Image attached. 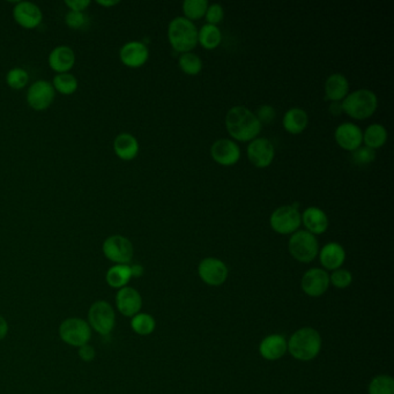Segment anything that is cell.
I'll use <instances>...</instances> for the list:
<instances>
[{
	"mask_svg": "<svg viewBox=\"0 0 394 394\" xmlns=\"http://www.w3.org/2000/svg\"><path fill=\"white\" fill-rule=\"evenodd\" d=\"M259 351H261V356L266 360H270V361L278 360L286 354V339L283 336H278V334L268 336L267 338H265L264 340L261 341Z\"/></svg>",
	"mask_w": 394,
	"mask_h": 394,
	"instance_id": "44dd1931",
	"label": "cell"
},
{
	"mask_svg": "<svg viewBox=\"0 0 394 394\" xmlns=\"http://www.w3.org/2000/svg\"><path fill=\"white\" fill-rule=\"evenodd\" d=\"M329 281H331L333 286H336V288L344 289V288H347L348 286H351V281H353V276H351V272L338 268V270L333 272L331 278H329Z\"/></svg>",
	"mask_w": 394,
	"mask_h": 394,
	"instance_id": "d590c367",
	"label": "cell"
},
{
	"mask_svg": "<svg viewBox=\"0 0 394 394\" xmlns=\"http://www.w3.org/2000/svg\"><path fill=\"white\" fill-rule=\"evenodd\" d=\"M329 112L334 116H340L344 111H342V107L339 105V102H332V105H329Z\"/></svg>",
	"mask_w": 394,
	"mask_h": 394,
	"instance_id": "7bdbcfd3",
	"label": "cell"
},
{
	"mask_svg": "<svg viewBox=\"0 0 394 394\" xmlns=\"http://www.w3.org/2000/svg\"><path fill=\"white\" fill-rule=\"evenodd\" d=\"M116 305L122 315L125 317H134L142 309V296L134 288L124 287L117 293Z\"/></svg>",
	"mask_w": 394,
	"mask_h": 394,
	"instance_id": "ac0fdd59",
	"label": "cell"
},
{
	"mask_svg": "<svg viewBox=\"0 0 394 394\" xmlns=\"http://www.w3.org/2000/svg\"><path fill=\"white\" fill-rule=\"evenodd\" d=\"M103 254L116 265H127L133 257V245L130 239L122 235H112L102 246Z\"/></svg>",
	"mask_w": 394,
	"mask_h": 394,
	"instance_id": "ba28073f",
	"label": "cell"
},
{
	"mask_svg": "<svg viewBox=\"0 0 394 394\" xmlns=\"http://www.w3.org/2000/svg\"><path fill=\"white\" fill-rule=\"evenodd\" d=\"M47 62L54 72L69 73L76 64V52L72 47L59 45L51 51Z\"/></svg>",
	"mask_w": 394,
	"mask_h": 394,
	"instance_id": "d6986e66",
	"label": "cell"
},
{
	"mask_svg": "<svg viewBox=\"0 0 394 394\" xmlns=\"http://www.w3.org/2000/svg\"><path fill=\"white\" fill-rule=\"evenodd\" d=\"M307 112L303 109L293 108L289 109L283 117V127L287 132L292 134H300L303 132L307 127Z\"/></svg>",
	"mask_w": 394,
	"mask_h": 394,
	"instance_id": "d4e9b609",
	"label": "cell"
},
{
	"mask_svg": "<svg viewBox=\"0 0 394 394\" xmlns=\"http://www.w3.org/2000/svg\"><path fill=\"white\" fill-rule=\"evenodd\" d=\"M207 22L208 25H217L220 23L224 18L223 8L219 4H213L207 8L206 14Z\"/></svg>",
	"mask_w": 394,
	"mask_h": 394,
	"instance_id": "74e56055",
	"label": "cell"
},
{
	"mask_svg": "<svg viewBox=\"0 0 394 394\" xmlns=\"http://www.w3.org/2000/svg\"><path fill=\"white\" fill-rule=\"evenodd\" d=\"M95 355H96V353H95L94 348L91 347V346H89L88 344L79 348V356L83 361H93L95 358Z\"/></svg>",
	"mask_w": 394,
	"mask_h": 394,
	"instance_id": "60d3db41",
	"label": "cell"
},
{
	"mask_svg": "<svg viewBox=\"0 0 394 394\" xmlns=\"http://www.w3.org/2000/svg\"><path fill=\"white\" fill-rule=\"evenodd\" d=\"M320 263L327 270L336 271L340 268L346 259L344 248L338 243H329L320 250Z\"/></svg>",
	"mask_w": 394,
	"mask_h": 394,
	"instance_id": "603a6c76",
	"label": "cell"
},
{
	"mask_svg": "<svg viewBox=\"0 0 394 394\" xmlns=\"http://www.w3.org/2000/svg\"><path fill=\"white\" fill-rule=\"evenodd\" d=\"M288 248L290 254L300 263H311L315 261L319 252L317 239L307 230L294 232L290 237Z\"/></svg>",
	"mask_w": 394,
	"mask_h": 394,
	"instance_id": "5b68a950",
	"label": "cell"
},
{
	"mask_svg": "<svg viewBox=\"0 0 394 394\" xmlns=\"http://www.w3.org/2000/svg\"><path fill=\"white\" fill-rule=\"evenodd\" d=\"M336 142L341 149L349 152H354L355 149L361 147L363 142V134L358 125L353 123H344L336 127Z\"/></svg>",
	"mask_w": 394,
	"mask_h": 394,
	"instance_id": "e0dca14e",
	"label": "cell"
},
{
	"mask_svg": "<svg viewBox=\"0 0 394 394\" xmlns=\"http://www.w3.org/2000/svg\"><path fill=\"white\" fill-rule=\"evenodd\" d=\"M256 117L261 124L272 123L275 118V109L271 105H261L257 109Z\"/></svg>",
	"mask_w": 394,
	"mask_h": 394,
	"instance_id": "f35d334b",
	"label": "cell"
},
{
	"mask_svg": "<svg viewBox=\"0 0 394 394\" xmlns=\"http://www.w3.org/2000/svg\"><path fill=\"white\" fill-rule=\"evenodd\" d=\"M131 327L139 336H149L155 329V320L147 314H138L131 320Z\"/></svg>",
	"mask_w": 394,
	"mask_h": 394,
	"instance_id": "f546056e",
	"label": "cell"
},
{
	"mask_svg": "<svg viewBox=\"0 0 394 394\" xmlns=\"http://www.w3.org/2000/svg\"><path fill=\"white\" fill-rule=\"evenodd\" d=\"M369 394H394V380L392 377L380 375L371 380Z\"/></svg>",
	"mask_w": 394,
	"mask_h": 394,
	"instance_id": "836d02e7",
	"label": "cell"
},
{
	"mask_svg": "<svg viewBox=\"0 0 394 394\" xmlns=\"http://www.w3.org/2000/svg\"><path fill=\"white\" fill-rule=\"evenodd\" d=\"M89 326L101 336H109L115 327V311L105 300H98L88 312Z\"/></svg>",
	"mask_w": 394,
	"mask_h": 394,
	"instance_id": "52a82bcc",
	"label": "cell"
},
{
	"mask_svg": "<svg viewBox=\"0 0 394 394\" xmlns=\"http://www.w3.org/2000/svg\"><path fill=\"white\" fill-rule=\"evenodd\" d=\"M198 272L204 283L210 286H221L228 278V267L217 258L204 259L199 264Z\"/></svg>",
	"mask_w": 394,
	"mask_h": 394,
	"instance_id": "8fae6325",
	"label": "cell"
},
{
	"mask_svg": "<svg viewBox=\"0 0 394 394\" xmlns=\"http://www.w3.org/2000/svg\"><path fill=\"white\" fill-rule=\"evenodd\" d=\"M349 91V83L347 78L336 73L329 76L325 83L326 98L333 102H339L344 100Z\"/></svg>",
	"mask_w": 394,
	"mask_h": 394,
	"instance_id": "cb8c5ba5",
	"label": "cell"
},
{
	"mask_svg": "<svg viewBox=\"0 0 394 394\" xmlns=\"http://www.w3.org/2000/svg\"><path fill=\"white\" fill-rule=\"evenodd\" d=\"M8 324L5 318L0 316V341L5 339V336H8Z\"/></svg>",
	"mask_w": 394,
	"mask_h": 394,
	"instance_id": "b9f144b4",
	"label": "cell"
},
{
	"mask_svg": "<svg viewBox=\"0 0 394 394\" xmlns=\"http://www.w3.org/2000/svg\"><path fill=\"white\" fill-rule=\"evenodd\" d=\"M113 151L123 161H132L139 153V142L130 133H120L113 142Z\"/></svg>",
	"mask_w": 394,
	"mask_h": 394,
	"instance_id": "7402d4cb",
	"label": "cell"
},
{
	"mask_svg": "<svg viewBox=\"0 0 394 394\" xmlns=\"http://www.w3.org/2000/svg\"><path fill=\"white\" fill-rule=\"evenodd\" d=\"M387 140V131L383 125L380 124H373L370 125L364 134H363V142H365V146L369 149H380L382 146L385 145Z\"/></svg>",
	"mask_w": 394,
	"mask_h": 394,
	"instance_id": "4316f807",
	"label": "cell"
},
{
	"mask_svg": "<svg viewBox=\"0 0 394 394\" xmlns=\"http://www.w3.org/2000/svg\"><path fill=\"white\" fill-rule=\"evenodd\" d=\"M56 91L52 83L45 80H39L30 86L27 93V102L30 108L36 111H43L49 108L54 100Z\"/></svg>",
	"mask_w": 394,
	"mask_h": 394,
	"instance_id": "30bf717a",
	"label": "cell"
},
{
	"mask_svg": "<svg viewBox=\"0 0 394 394\" xmlns=\"http://www.w3.org/2000/svg\"><path fill=\"white\" fill-rule=\"evenodd\" d=\"M208 3L206 0H186L183 4V11L188 20H199L206 14Z\"/></svg>",
	"mask_w": 394,
	"mask_h": 394,
	"instance_id": "4dcf8cb0",
	"label": "cell"
},
{
	"mask_svg": "<svg viewBox=\"0 0 394 394\" xmlns=\"http://www.w3.org/2000/svg\"><path fill=\"white\" fill-rule=\"evenodd\" d=\"M65 5L72 12H83L86 11L91 1L89 0H65Z\"/></svg>",
	"mask_w": 394,
	"mask_h": 394,
	"instance_id": "ab89813d",
	"label": "cell"
},
{
	"mask_svg": "<svg viewBox=\"0 0 394 394\" xmlns=\"http://www.w3.org/2000/svg\"><path fill=\"white\" fill-rule=\"evenodd\" d=\"M59 336L65 344L73 347H83L91 340V326L81 318L66 319L59 327Z\"/></svg>",
	"mask_w": 394,
	"mask_h": 394,
	"instance_id": "8992f818",
	"label": "cell"
},
{
	"mask_svg": "<svg viewBox=\"0 0 394 394\" xmlns=\"http://www.w3.org/2000/svg\"><path fill=\"white\" fill-rule=\"evenodd\" d=\"M322 338L316 329L304 327L294 333L287 344V349L293 358L300 361H310L319 354Z\"/></svg>",
	"mask_w": 394,
	"mask_h": 394,
	"instance_id": "7a4b0ae2",
	"label": "cell"
},
{
	"mask_svg": "<svg viewBox=\"0 0 394 394\" xmlns=\"http://www.w3.org/2000/svg\"><path fill=\"white\" fill-rule=\"evenodd\" d=\"M6 83H8V87H11L15 91H20L30 83V74L21 67H15V69L8 71V76H6Z\"/></svg>",
	"mask_w": 394,
	"mask_h": 394,
	"instance_id": "d6a6232c",
	"label": "cell"
},
{
	"mask_svg": "<svg viewBox=\"0 0 394 394\" xmlns=\"http://www.w3.org/2000/svg\"><path fill=\"white\" fill-rule=\"evenodd\" d=\"M130 270L131 275L135 276V278H139V276H142L144 274V267H142V265H132V266H130Z\"/></svg>",
	"mask_w": 394,
	"mask_h": 394,
	"instance_id": "ee69618b",
	"label": "cell"
},
{
	"mask_svg": "<svg viewBox=\"0 0 394 394\" xmlns=\"http://www.w3.org/2000/svg\"><path fill=\"white\" fill-rule=\"evenodd\" d=\"M168 39L171 47L182 54L191 52L198 44V30L195 23L188 19H174L169 23L168 28Z\"/></svg>",
	"mask_w": 394,
	"mask_h": 394,
	"instance_id": "3957f363",
	"label": "cell"
},
{
	"mask_svg": "<svg viewBox=\"0 0 394 394\" xmlns=\"http://www.w3.org/2000/svg\"><path fill=\"white\" fill-rule=\"evenodd\" d=\"M300 286L309 296H322L329 286V274L320 268H311L303 275Z\"/></svg>",
	"mask_w": 394,
	"mask_h": 394,
	"instance_id": "5bb4252c",
	"label": "cell"
},
{
	"mask_svg": "<svg viewBox=\"0 0 394 394\" xmlns=\"http://www.w3.org/2000/svg\"><path fill=\"white\" fill-rule=\"evenodd\" d=\"M96 3L103 6V8H113V6L120 4L118 0H98Z\"/></svg>",
	"mask_w": 394,
	"mask_h": 394,
	"instance_id": "f6af8a7d",
	"label": "cell"
},
{
	"mask_svg": "<svg viewBox=\"0 0 394 394\" xmlns=\"http://www.w3.org/2000/svg\"><path fill=\"white\" fill-rule=\"evenodd\" d=\"M120 57L124 65L131 69H138L145 65V63L149 61V47L138 41L129 42L120 49Z\"/></svg>",
	"mask_w": 394,
	"mask_h": 394,
	"instance_id": "9a60e30c",
	"label": "cell"
},
{
	"mask_svg": "<svg viewBox=\"0 0 394 394\" xmlns=\"http://www.w3.org/2000/svg\"><path fill=\"white\" fill-rule=\"evenodd\" d=\"M131 278L132 275H131L129 265H115L109 268L107 276H105L107 283L112 288H124L129 283Z\"/></svg>",
	"mask_w": 394,
	"mask_h": 394,
	"instance_id": "484cf974",
	"label": "cell"
},
{
	"mask_svg": "<svg viewBox=\"0 0 394 394\" xmlns=\"http://www.w3.org/2000/svg\"><path fill=\"white\" fill-rule=\"evenodd\" d=\"M351 160L353 162L356 164V166H366V164H370L373 163L376 159V153L373 149H369V147H358V149H355L354 152H351Z\"/></svg>",
	"mask_w": 394,
	"mask_h": 394,
	"instance_id": "e575fe53",
	"label": "cell"
},
{
	"mask_svg": "<svg viewBox=\"0 0 394 394\" xmlns=\"http://www.w3.org/2000/svg\"><path fill=\"white\" fill-rule=\"evenodd\" d=\"M222 35L217 25H203L201 30L198 32V42L207 50H214L220 45Z\"/></svg>",
	"mask_w": 394,
	"mask_h": 394,
	"instance_id": "83f0119b",
	"label": "cell"
},
{
	"mask_svg": "<svg viewBox=\"0 0 394 394\" xmlns=\"http://www.w3.org/2000/svg\"><path fill=\"white\" fill-rule=\"evenodd\" d=\"M271 227L275 232L281 235L294 234L297 229L300 228L302 223V217L297 208L292 206L278 207L272 213L270 219Z\"/></svg>",
	"mask_w": 394,
	"mask_h": 394,
	"instance_id": "9c48e42d",
	"label": "cell"
},
{
	"mask_svg": "<svg viewBox=\"0 0 394 394\" xmlns=\"http://www.w3.org/2000/svg\"><path fill=\"white\" fill-rule=\"evenodd\" d=\"M228 133L239 142H252L261 133V124L256 115L245 107H234L226 116Z\"/></svg>",
	"mask_w": 394,
	"mask_h": 394,
	"instance_id": "6da1fadb",
	"label": "cell"
},
{
	"mask_svg": "<svg viewBox=\"0 0 394 394\" xmlns=\"http://www.w3.org/2000/svg\"><path fill=\"white\" fill-rule=\"evenodd\" d=\"M86 21H87V18L83 12L69 11L65 17L66 25L72 30L83 28V25H86Z\"/></svg>",
	"mask_w": 394,
	"mask_h": 394,
	"instance_id": "8d00e7d4",
	"label": "cell"
},
{
	"mask_svg": "<svg viewBox=\"0 0 394 394\" xmlns=\"http://www.w3.org/2000/svg\"><path fill=\"white\" fill-rule=\"evenodd\" d=\"M307 232L312 235H320L329 228V217L324 210L318 207H309L300 215Z\"/></svg>",
	"mask_w": 394,
	"mask_h": 394,
	"instance_id": "ffe728a7",
	"label": "cell"
},
{
	"mask_svg": "<svg viewBox=\"0 0 394 394\" xmlns=\"http://www.w3.org/2000/svg\"><path fill=\"white\" fill-rule=\"evenodd\" d=\"M13 17L25 30H34L41 25L43 14L40 8L30 1H19L13 8Z\"/></svg>",
	"mask_w": 394,
	"mask_h": 394,
	"instance_id": "4fadbf2b",
	"label": "cell"
},
{
	"mask_svg": "<svg viewBox=\"0 0 394 394\" xmlns=\"http://www.w3.org/2000/svg\"><path fill=\"white\" fill-rule=\"evenodd\" d=\"M78 79L71 73H61L54 76L52 87L62 95H72L78 89Z\"/></svg>",
	"mask_w": 394,
	"mask_h": 394,
	"instance_id": "f1b7e54d",
	"label": "cell"
},
{
	"mask_svg": "<svg viewBox=\"0 0 394 394\" xmlns=\"http://www.w3.org/2000/svg\"><path fill=\"white\" fill-rule=\"evenodd\" d=\"M178 63H179V67H181L182 71L188 76H197L203 69L201 59L192 52L182 54L181 57L178 59Z\"/></svg>",
	"mask_w": 394,
	"mask_h": 394,
	"instance_id": "1f68e13d",
	"label": "cell"
},
{
	"mask_svg": "<svg viewBox=\"0 0 394 394\" xmlns=\"http://www.w3.org/2000/svg\"><path fill=\"white\" fill-rule=\"evenodd\" d=\"M378 100L373 91L358 89L344 98L341 103L342 111L355 120H366L376 111Z\"/></svg>",
	"mask_w": 394,
	"mask_h": 394,
	"instance_id": "277c9868",
	"label": "cell"
},
{
	"mask_svg": "<svg viewBox=\"0 0 394 394\" xmlns=\"http://www.w3.org/2000/svg\"><path fill=\"white\" fill-rule=\"evenodd\" d=\"M274 146L268 139L258 138L250 142L248 157L250 162L257 168H267L274 160Z\"/></svg>",
	"mask_w": 394,
	"mask_h": 394,
	"instance_id": "7c38bea8",
	"label": "cell"
},
{
	"mask_svg": "<svg viewBox=\"0 0 394 394\" xmlns=\"http://www.w3.org/2000/svg\"><path fill=\"white\" fill-rule=\"evenodd\" d=\"M210 154L214 161L221 166H232L239 162V157H241V149L232 140L219 139L212 146Z\"/></svg>",
	"mask_w": 394,
	"mask_h": 394,
	"instance_id": "2e32d148",
	"label": "cell"
}]
</instances>
